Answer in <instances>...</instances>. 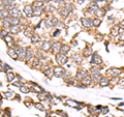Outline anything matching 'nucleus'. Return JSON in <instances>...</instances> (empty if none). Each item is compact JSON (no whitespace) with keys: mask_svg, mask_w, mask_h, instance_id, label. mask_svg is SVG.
Returning a JSON list of instances; mask_svg holds the SVG:
<instances>
[{"mask_svg":"<svg viewBox=\"0 0 124 117\" xmlns=\"http://www.w3.org/2000/svg\"><path fill=\"white\" fill-rule=\"evenodd\" d=\"M10 14H11V15H13V17H14V18H18V17H19V16H20V15H21V14H20V11H19V10H18L17 8H14L13 10H11V11H10Z\"/></svg>","mask_w":124,"mask_h":117,"instance_id":"412c9836","label":"nucleus"},{"mask_svg":"<svg viewBox=\"0 0 124 117\" xmlns=\"http://www.w3.org/2000/svg\"><path fill=\"white\" fill-rule=\"evenodd\" d=\"M110 85V78H108V77H102L101 78V80L99 81V86L100 87H106V86H108Z\"/></svg>","mask_w":124,"mask_h":117,"instance_id":"0eeeda50","label":"nucleus"},{"mask_svg":"<svg viewBox=\"0 0 124 117\" xmlns=\"http://www.w3.org/2000/svg\"><path fill=\"white\" fill-rule=\"evenodd\" d=\"M17 53H18V58H24L26 56V51L24 48H19Z\"/></svg>","mask_w":124,"mask_h":117,"instance_id":"f8f14e48","label":"nucleus"},{"mask_svg":"<svg viewBox=\"0 0 124 117\" xmlns=\"http://www.w3.org/2000/svg\"><path fill=\"white\" fill-rule=\"evenodd\" d=\"M118 26H119V27H120V28H121V29H123V30H124V19H122V20L119 22Z\"/></svg>","mask_w":124,"mask_h":117,"instance_id":"72a5a7b5","label":"nucleus"},{"mask_svg":"<svg viewBox=\"0 0 124 117\" xmlns=\"http://www.w3.org/2000/svg\"><path fill=\"white\" fill-rule=\"evenodd\" d=\"M2 4V1H1V0H0V5H1Z\"/></svg>","mask_w":124,"mask_h":117,"instance_id":"58836bf2","label":"nucleus"},{"mask_svg":"<svg viewBox=\"0 0 124 117\" xmlns=\"http://www.w3.org/2000/svg\"><path fill=\"white\" fill-rule=\"evenodd\" d=\"M7 15V11L4 9H1L0 10V18H4V16Z\"/></svg>","mask_w":124,"mask_h":117,"instance_id":"cd10ccee","label":"nucleus"},{"mask_svg":"<svg viewBox=\"0 0 124 117\" xmlns=\"http://www.w3.org/2000/svg\"><path fill=\"white\" fill-rule=\"evenodd\" d=\"M20 89H21V91H22V92H24V93H27V92L29 91V88H27L26 86H21Z\"/></svg>","mask_w":124,"mask_h":117,"instance_id":"c85d7f7f","label":"nucleus"},{"mask_svg":"<svg viewBox=\"0 0 124 117\" xmlns=\"http://www.w3.org/2000/svg\"><path fill=\"white\" fill-rule=\"evenodd\" d=\"M95 40L97 41V42H101L103 40V34H101V33H96L95 34Z\"/></svg>","mask_w":124,"mask_h":117,"instance_id":"b1692460","label":"nucleus"},{"mask_svg":"<svg viewBox=\"0 0 124 117\" xmlns=\"http://www.w3.org/2000/svg\"><path fill=\"white\" fill-rule=\"evenodd\" d=\"M81 23H82V26L84 28H90V27H93V23H92V20L90 18H86L84 17L81 19Z\"/></svg>","mask_w":124,"mask_h":117,"instance_id":"f03ea898","label":"nucleus"},{"mask_svg":"<svg viewBox=\"0 0 124 117\" xmlns=\"http://www.w3.org/2000/svg\"><path fill=\"white\" fill-rule=\"evenodd\" d=\"M92 83V80H91V77L90 76H86L85 78L82 79V84H84L85 86H89Z\"/></svg>","mask_w":124,"mask_h":117,"instance_id":"9d476101","label":"nucleus"},{"mask_svg":"<svg viewBox=\"0 0 124 117\" xmlns=\"http://www.w3.org/2000/svg\"><path fill=\"white\" fill-rule=\"evenodd\" d=\"M37 96H38V99H39V100H44L45 97H46V92L38 93V94H37Z\"/></svg>","mask_w":124,"mask_h":117,"instance_id":"c756f323","label":"nucleus"},{"mask_svg":"<svg viewBox=\"0 0 124 117\" xmlns=\"http://www.w3.org/2000/svg\"><path fill=\"white\" fill-rule=\"evenodd\" d=\"M38 40H39V36H38L37 34H33V35L31 36V41H32V42H35Z\"/></svg>","mask_w":124,"mask_h":117,"instance_id":"a878e982","label":"nucleus"},{"mask_svg":"<svg viewBox=\"0 0 124 117\" xmlns=\"http://www.w3.org/2000/svg\"><path fill=\"white\" fill-rule=\"evenodd\" d=\"M35 107L38 109V110H41V111H44V110H45L44 106H42L41 104H39V103H38V104H35Z\"/></svg>","mask_w":124,"mask_h":117,"instance_id":"7c9ffc66","label":"nucleus"},{"mask_svg":"<svg viewBox=\"0 0 124 117\" xmlns=\"http://www.w3.org/2000/svg\"><path fill=\"white\" fill-rule=\"evenodd\" d=\"M120 117H121V116H120Z\"/></svg>","mask_w":124,"mask_h":117,"instance_id":"37998d69","label":"nucleus"},{"mask_svg":"<svg viewBox=\"0 0 124 117\" xmlns=\"http://www.w3.org/2000/svg\"><path fill=\"white\" fill-rule=\"evenodd\" d=\"M92 23H93V27H99V25L101 24V20L99 18H93Z\"/></svg>","mask_w":124,"mask_h":117,"instance_id":"dca6fc26","label":"nucleus"},{"mask_svg":"<svg viewBox=\"0 0 124 117\" xmlns=\"http://www.w3.org/2000/svg\"><path fill=\"white\" fill-rule=\"evenodd\" d=\"M72 59L75 60L76 63H79V62H81V57L79 55V53H75V54H73V55H72Z\"/></svg>","mask_w":124,"mask_h":117,"instance_id":"a211bd4d","label":"nucleus"},{"mask_svg":"<svg viewBox=\"0 0 124 117\" xmlns=\"http://www.w3.org/2000/svg\"><path fill=\"white\" fill-rule=\"evenodd\" d=\"M106 10H107V9H106V8H103V7H102V8H98L97 10L95 11V14H94V15H95V17H96V18H99V19H100V18H102L103 16L106 15Z\"/></svg>","mask_w":124,"mask_h":117,"instance_id":"1a4fd4ad","label":"nucleus"},{"mask_svg":"<svg viewBox=\"0 0 124 117\" xmlns=\"http://www.w3.org/2000/svg\"><path fill=\"white\" fill-rule=\"evenodd\" d=\"M31 58H32V51H31V49H27L26 50V59L27 60H30Z\"/></svg>","mask_w":124,"mask_h":117,"instance_id":"aec40b11","label":"nucleus"},{"mask_svg":"<svg viewBox=\"0 0 124 117\" xmlns=\"http://www.w3.org/2000/svg\"><path fill=\"white\" fill-rule=\"evenodd\" d=\"M0 100H1V94H0Z\"/></svg>","mask_w":124,"mask_h":117,"instance_id":"ea45409f","label":"nucleus"},{"mask_svg":"<svg viewBox=\"0 0 124 117\" xmlns=\"http://www.w3.org/2000/svg\"><path fill=\"white\" fill-rule=\"evenodd\" d=\"M56 58H57V61H58V63H60V64H65L67 62V57L65 54H57L56 55Z\"/></svg>","mask_w":124,"mask_h":117,"instance_id":"20e7f679","label":"nucleus"},{"mask_svg":"<svg viewBox=\"0 0 124 117\" xmlns=\"http://www.w3.org/2000/svg\"><path fill=\"white\" fill-rule=\"evenodd\" d=\"M91 80L92 82H95V83H99V81L101 80V78L103 77L100 73H94V74H91Z\"/></svg>","mask_w":124,"mask_h":117,"instance_id":"39448f33","label":"nucleus"},{"mask_svg":"<svg viewBox=\"0 0 124 117\" xmlns=\"http://www.w3.org/2000/svg\"><path fill=\"white\" fill-rule=\"evenodd\" d=\"M90 63L92 65H100L102 63V59H101V57L98 55V53H93L92 54V59L90 61Z\"/></svg>","mask_w":124,"mask_h":117,"instance_id":"f257e3e1","label":"nucleus"},{"mask_svg":"<svg viewBox=\"0 0 124 117\" xmlns=\"http://www.w3.org/2000/svg\"><path fill=\"white\" fill-rule=\"evenodd\" d=\"M76 86H77V87H79V88H86V87H87V86H85L84 84H77Z\"/></svg>","mask_w":124,"mask_h":117,"instance_id":"c9c22d12","label":"nucleus"},{"mask_svg":"<svg viewBox=\"0 0 124 117\" xmlns=\"http://www.w3.org/2000/svg\"><path fill=\"white\" fill-rule=\"evenodd\" d=\"M53 74H54V76H56V77H61L62 75L65 74V69L63 67H60V66H55V67L53 68Z\"/></svg>","mask_w":124,"mask_h":117,"instance_id":"7ed1b4c3","label":"nucleus"},{"mask_svg":"<svg viewBox=\"0 0 124 117\" xmlns=\"http://www.w3.org/2000/svg\"><path fill=\"white\" fill-rule=\"evenodd\" d=\"M92 50H91V48L90 47H86L84 50H83V56L84 57H89L90 55H92Z\"/></svg>","mask_w":124,"mask_h":117,"instance_id":"9b49d317","label":"nucleus"},{"mask_svg":"<svg viewBox=\"0 0 124 117\" xmlns=\"http://www.w3.org/2000/svg\"><path fill=\"white\" fill-rule=\"evenodd\" d=\"M61 44L59 42H54V45L52 47V50H53V52H58V51H60V49H61Z\"/></svg>","mask_w":124,"mask_h":117,"instance_id":"4468645a","label":"nucleus"},{"mask_svg":"<svg viewBox=\"0 0 124 117\" xmlns=\"http://www.w3.org/2000/svg\"><path fill=\"white\" fill-rule=\"evenodd\" d=\"M108 112H110V109H108V106L102 107L101 111H100V113H101V114H103V115H107Z\"/></svg>","mask_w":124,"mask_h":117,"instance_id":"5701e85b","label":"nucleus"},{"mask_svg":"<svg viewBox=\"0 0 124 117\" xmlns=\"http://www.w3.org/2000/svg\"><path fill=\"white\" fill-rule=\"evenodd\" d=\"M4 95H5L6 97H13L14 93H13V92H10V91H7V92H5V93H4Z\"/></svg>","mask_w":124,"mask_h":117,"instance_id":"f704fd0d","label":"nucleus"},{"mask_svg":"<svg viewBox=\"0 0 124 117\" xmlns=\"http://www.w3.org/2000/svg\"><path fill=\"white\" fill-rule=\"evenodd\" d=\"M33 14L34 15H40L41 14V9L39 8V7H37V8H35L33 10Z\"/></svg>","mask_w":124,"mask_h":117,"instance_id":"2f4dec72","label":"nucleus"},{"mask_svg":"<svg viewBox=\"0 0 124 117\" xmlns=\"http://www.w3.org/2000/svg\"><path fill=\"white\" fill-rule=\"evenodd\" d=\"M117 85H118L120 88H124V77L120 78V80H119V82H118Z\"/></svg>","mask_w":124,"mask_h":117,"instance_id":"393cba45","label":"nucleus"},{"mask_svg":"<svg viewBox=\"0 0 124 117\" xmlns=\"http://www.w3.org/2000/svg\"><path fill=\"white\" fill-rule=\"evenodd\" d=\"M6 78H7V81L8 82H13V80L15 79V74L14 73H7V76H6Z\"/></svg>","mask_w":124,"mask_h":117,"instance_id":"4be33fe9","label":"nucleus"},{"mask_svg":"<svg viewBox=\"0 0 124 117\" xmlns=\"http://www.w3.org/2000/svg\"><path fill=\"white\" fill-rule=\"evenodd\" d=\"M86 76H88V73H87V71L86 69H79L78 71V73H77V79L78 80H81L82 81V79L83 78H85Z\"/></svg>","mask_w":124,"mask_h":117,"instance_id":"423d86ee","label":"nucleus"},{"mask_svg":"<svg viewBox=\"0 0 124 117\" xmlns=\"http://www.w3.org/2000/svg\"><path fill=\"white\" fill-rule=\"evenodd\" d=\"M8 55L13 58H18V53L15 49H8Z\"/></svg>","mask_w":124,"mask_h":117,"instance_id":"f3484780","label":"nucleus"},{"mask_svg":"<svg viewBox=\"0 0 124 117\" xmlns=\"http://www.w3.org/2000/svg\"><path fill=\"white\" fill-rule=\"evenodd\" d=\"M104 117H108V116H104Z\"/></svg>","mask_w":124,"mask_h":117,"instance_id":"79ce46f5","label":"nucleus"},{"mask_svg":"<svg viewBox=\"0 0 124 117\" xmlns=\"http://www.w3.org/2000/svg\"><path fill=\"white\" fill-rule=\"evenodd\" d=\"M50 48H51V44H50L49 42H45L44 44L41 45V49L42 50H46H46H49Z\"/></svg>","mask_w":124,"mask_h":117,"instance_id":"6ab92c4d","label":"nucleus"},{"mask_svg":"<svg viewBox=\"0 0 124 117\" xmlns=\"http://www.w3.org/2000/svg\"><path fill=\"white\" fill-rule=\"evenodd\" d=\"M69 50H70V47H69L68 45H62L61 46V49H60V52L62 54H66Z\"/></svg>","mask_w":124,"mask_h":117,"instance_id":"2eb2a0df","label":"nucleus"},{"mask_svg":"<svg viewBox=\"0 0 124 117\" xmlns=\"http://www.w3.org/2000/svg\"><path fill=\"white\" fill-rule=\"evenodd\" d=\"M85 1V0H78V3H80V4H81V3H83Z\"/></svg>","mask_w":124,"mask_h":117,"instance_id":"4c0bfd02","label":"nucleus"},{"mask_svg":"<svg viewBox=\"0 0 124 117\" xmlns=\"http://www.w3.org/2000/svg\"><path fill=\"white\" fill-rule=\"evenodd\" d=\"M24 11H25V14L27 15V17H28V18H30L31 16H32V14H33V10L31 9L30 5H26L25 8H24Z\"/></svg>","mask_w":124,"mask_h":117,"instance_id":"ddd939ff","label":"nucleus"},{"mask_svg":"<svg viewBox=\"0 0 124 117\" xmlns=\"http://www.w3.org/2000/svg\"><path fill=\"white\" fill-rule=\"evenodd\" d=\"M34 5H35V6H41L42 3L41 2H34Z\"/></svg>","mask_w":124,"mask_h":117,"instance_id":"e433bc0d","label":"nucleus"},{"mask_svg":"<svg viewBox=\"0 0 124 117\" xmlns=\"http://www.w3.org/2000/svg\"><path fill=\"white\" fill-rule=\"evenodd\" d=\"M38 65H39V60H38V59H34L33 60V67L36 68Z\"/></svg>","mask_w":124,"mask_h":117,"instance_id":"bb28decb","label":"nucleus"},{"mask_svg":"<svg viewBox=\"0 0 124 117\" xmlns=\"http://www.w3.org/2000/svg\"><path fill=\"white\" fill-rule=\"evenodd\" d=\"M6 35H7V32H6V31H4V30H1V31H0V37H3V38H4Z\"/></svg>","mask_w":124,"mask_h":117,"instance_id":"473e14b6","label":"nucleus"},{"mask_svg":"<svg viewBox=\"0 0 124 117\" xmlns=\"http://www.w3.org/2000/svg\"><path fill=\"white\" fill-rule=\"evenodd\" d=\"M107 1H108V2H110V1H112V0H107Z\"/></svg>","mask_w":124,"mask_h":117,"instance_id":"a19ab883","label":"nucleus"},{"mask_svg":"<svg viewBox=\"0 0 124 117\" xmlns=\"http://www.w3.org/2000/svg\"><path fill=\"white\" fill-rule=\"evenodd\" d=\"M119 31H120V27L118 25L112 26V28H111V35L112 36H118L119 35Z\"/></svg>","mask_w":124,"mask_h":117,"instance_id":"6e6552de","label":"nucleus"}]
</instances>
